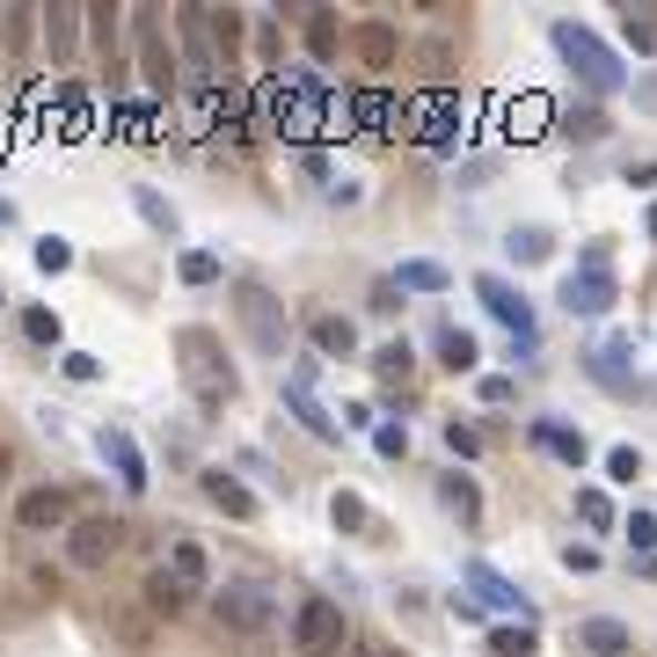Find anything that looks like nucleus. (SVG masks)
I'll use <instances>...</instances> for the list:
<instances>
[{
	"mask_svg": "<svg viewBox=\"0 0 657 657\" xmlns=\"http://www.w3.org/2000/svg\"><path fill=\"white\" fill-rule=\"evenodd\" d=\"M132 205L146 212V226H175V212L161 205V191H146V183H139V191H132Z\"/></svg>",
	"mask_w": 657,
	"mask_h": 657,
	"instance_id": "42",
	"label": "nucleus"
},
{
	"mask_svg": "<svg viewBox=\"0 0 657 657\" xmlns=\"http://www.w3.org/2000/svg\"><path fill=\"white\" fill-rule=\"evenodd\" d=\"M395 285H402V293H446L453 271H446V263H432V256H410V263H395Z\"/></svg>",
	"mask_w": 657,
	"mask_h": 657,
	"instance_id": "22",
	"label": "nucleus"
},
{
	"mask_svg": "<svg viewBox=\"0 0 657 657\" xmlns=\"http://www.w3.org/2000/svg\"><path fill=\"white\" fill-rule=\"evenodd\" d=\"M373 446H381L387 461H402V453H410V432H402V424H381V432H373Z\"/></svg>",
	"mask_w": 657,
	"mask_h": 657,
	"instance_id": "46",
	"label": "nucleus"
},
{
	"mask_svg": "<svg viewBox=\"0 0 657 657\" xmlns=\"http://www.w3.org/2000/svg\"><path fill=\"white\" fill-rule=\"evenodd\" d=\"M621 37L628 52H657V8H621Z\"/></svg>",
	"mask_w": 657,
	"mask_h": 657,
	"instance_id": "30",
	"label": "nucleus"
},
{
	"mask_svg": "<svg viewBox=\"0 0 657 657\" xmlns=\"http://www.w3.org/2000/svg\"><path fill=\"white\" fill-rule=\"evenodd\" d=\"M446 446L461 453V461H475V453H483V432H475V424H446Z\"/></svg>",
	"mask_w": 657,
	"mask_h": 657,
	"instance_id": "44",
	"label": "nucleus"
},
{
	"mask_svg": "<svg viewBox=\"0 0 657 657\" xmlns=\"http://www.w3.org/2000/svg\"><path fill=\"white\" fill-rule=\"evenodd\" d=\"M103 461L118 467V483H124V497H139L146 489V461H139V446L124 432H103Z\"/></svg>",
	"mask_w": 657,
	"mask_h": 657,
	"instance_id": "18",
	"label": "nucleus"
},
{
	"mask_svg": "<svg viewBox=\"0 0 657 657\" xmlns=\"http://www.w3.org/2000/svg\"><path fill=\"white\" fill-rule=\"evenodd\" d=\"M585 650H592V657H621V650H628V628L599 614V621H585Z\"/></svg>",
	"mask_w": 657,
	"mask_h": 657,
	"instance_id": "32",
	"label": "nucleus"
},
{
	"mask_svg": "<svg viewBox=\"0 0 657 657\" xmlns=\"http://www.w3.org/2000/svg\"><path fill=\"white\" fill-rule=\"evenodd\" d=\"M438 358H446L453 373H475V358H483V351H475V336H467V328H438Z\"/></svg>",
	"mask_w": 657,
	"mask_h": 657,
	"instance_id": "31",
	"label": "nucleus"
},
{
	"mask_svg": "<svg viewBox=\"0 0 657 657\" xmlns=\"http://www.w3.org/2000/svg\"><path fill=\"white\" fill-rule=\"evenodd\" d=\"M548 37H555V59H563V67H570L577 81L592 88V95H614V88H628V67L606 52V44L585 30V22H555Z\"/></svg>",
	"mask_w": 657,
	"mask_h": 657,
	"instance_id": "2",
	"label": "nucleus"
},
{
	"mask_svg": "<svg viewBox=\"0 0 657 657\" xmlns=\"http://www.w3.org/2000/svg\"><path fill=\"white\" fill-rule=\"evenodd\" d=\"M212 614H220L234 636H263L271 614H277V599H271V585H220L212 592Z\"/></svg>",
	"mask_w": 657,
	"mask_h": 657,
	"instance_id": "8",
	"label": "nucleus"
},
{
	"mask_svg": "<svg viewBox=\"0 0 657 657\" xmlns=\"http://www.w3.org/2000/svg\"><path fill=\"white\" fill-rule=\"evenodd\" d=\"M358 59H365L373 73H387V67L402 59V37L387 30V22H358Z\"/></svg>",
	"mask_w": 657,
	"mask_h": 657,
	"instance_id": "20",
	"label": "nucleus"
},
{
	"mask_svg": "<svg viewBox=\"0 0 657 657\" xmlns=\"http://www.w3.org/2000/svg\"><path fill=\"white\" fill-rule=\"evenodd\" d=\"M438 497H446L453 519H483V489H475V475H438Z\"/></svg>",
	"mask_w": 657,
	"mask_h": 657,
	"instance_id": "23",
	"label": "nucleus"
},
{
	"mask_svg": "<svg viewBox=\"0 0 657 657\" xmlns=\"http://www.w3.org/2000/svg\"><path fill=\"white\" fill-rule=\"evenodd\" d=\"M81 512H73V497L59 483H37V489H22L16 497V526L22 534H52V526H73Z\"/></svg>",
	"mask_w": 657,
	"mask_h": 657,
	"instance_id": "11",
	"label": "nucleus"
},
{
	"mask_svg": "<svg viewBox=\"0 0 657 657\" xmlns=\"http://www.w3.org/2000/svg\"><path fill=\"white\" fill-rule=\"evenodd\" d=\"M73 263V249L59 242V234H44V242H37V271H67Z\"/></svg>",
	"mask_w": 657,
	"mask_h": 657,
	"instance_id": "43",
	"label": "nucleus"
},
{
	"mask_svg": "<svg viewBox=\"0 0 657 657\" xmlns=\"http://www.w3.org/2000/svg\"><path fill=\"white\" fill-rule=\"evenodd\" d=\"M373 373H381L387 387H402V381H410V344H381V351H373Z\"/></svg>",
	"mask_w": 657,
	"mask_h": 657,
	"instance_id": "34",
	"label": "nucleus"
},
{
	"mask_svg": "<svg viewBox=\"0 0 657 657\" xmlns=\"http://www.w3.org/2000/svg\"><path fill=\"white\" fill-rule=\"evenodd\" d=\"M643 110H657V73H650V81H643Z\"/></svg>",
	"mask_w": 657,
	"mask_h": 657,
	"instance_id": "51",
	"label": "nucleus"
},
{
	"mask_svg": "<svg viewBox=\"0 0 657 657\" xmlns=\"http://www.w3.org/2000/svg\"><path fill=\"white\" fill-rule=\"evenodd\" d=\"M548 118H555L548 95H519V103H504V139H519V146H526V139L548 132Z\"/></svg>",
	"mask_w": 657,
	"mask_h": 657,
	"instance_id": "17",
	"label": "nucleus"
},
{
	"mask_svg": "<svg viewBox=\"0 0 657 657\" xmlns=\"http://www.w3.org/2000/svg\"><path fill=\"white\" fill-rule=\"evenodd\" d=\"M175 271H183V285H212V277H220V256H212V249H183Z\"/></svg>",
	"mask_w": 657,
	"mask_h": 657,
	"instance_id": "35",
	"label": "nucleus"
},
{
	"mask_svg": "<svg viewBox=\"0 0 657 657\" xmlns=\"http://www.w3.org/2000/svg\"><path fill=\"white\" fill-rule=\"evenodd\" d=\"M175 358H183V373H191L198 402H226L234 395V365H226V344L212 336V328H175Z\"/></svg>",
	"mask_w": 657,
	"mask_h": 657,
	"instance_id": "4",
	"label": "nucleus"
},
{
	"mask_svg": "<svg viewBox=\"0 0 657 657\" xmlns=\"http://www.w3.org/2000/svg\"><path fill=\"white\" fill-rule=\"evenodd\" d=\"M344 657H387V650H373V643H344Z\"/></svg>",
	"mask_w": 657,
	"mask_h": 657,
	"instance_id": "50",
	"label": "nucleus"
},
{
	"mask_svg": "<svg viewBox=\"0 0 657 657\" xmlns=\"http://www.w3.org/2000/svg\"><path fill=\"white\" fill-rule=\"evenodd\" d=\"M198 483H205V497L220 504L226 519H256V497H249V489L234 483V475H220V467H205V475H198Z\"/></svg>",
	"mask_w": 657,
	"mask_h": 657,
	"instance_id": "19",
	"label": "nucleus"
},
{
	"mask_svg": "<svg viewBox=\"0 0 657 657\" xmlns=\"http://www.w3.org/2000/svg\"><path fill=\"white\" fill-rule=\"evenodd\" d=\"M146 606H154V614H183V606H191V585H175L169 570H154L146 577Z\"/></svg>",
	"mask_w": 657,
	"mask_h": 657,
	"instance_id": "29",
	"label": "nucleus"
},
{
	"mask_svg": "<svg viewBox=\"0 0 657 657\" xmlns=\"http://www.w3.org/2000/svg\"><path fill=\"white\" fill-rule=\"evenodd\" d=\"M526 438H534V446L540 453H548V461H585V453H592V438L585 432H577V424H563V416H540V424H534V432H526Z\"/></svg>",
	"mask_w": 657,
	"mask_h": 657,
	"instance_id": "14",
	"label": "nucleus"
},
{
	"mask_svg": "<svg viewBox=\"0 0 657 657\" xmlns=\"http://www.w3.org/2000/svg\"><path fill=\"white\" fill-rule=\"evenodd\" d=\"M475 300H483V307L497 314V322L512 328V336H519V351H534V307H526V300L512 293L504 277H475Z\"/></svg>",
	"mask_w": 657,
	"mask_h": 657,
	"instance_id": "12",
	"label": "nucleus"
},
{
	"mask_svg": "<svg viewBox=\"0 0 657 657\" xmlns=\"http://www.w3.org/2000/svg\"><path fill=\"white\" fill-rule=\"evenodd\" d=\"M410 132H416V146H432V154H461V139H467V103L453 95V88H432V95L410 110Z\"/></svg>",
	"mask_w": 657,
	"mask_h": 657,
	"instance_id": "5",
	"label": "nucleus"
},
{
	"mask_svg": "<svg viewBox=\"0 0 657 657\" xmlns=\"http://www.w3.org/2000/svg\"><path fill=\"white\" fill-rule=\"evenodd\" d=\"M461 577H467V592H475L483 606H497V614H526V592L512 585V577H497L483 555H467V570H461Z\"/></svg>",
	"mask_w": 657,
	"mask_h": 657,
	"instance_id": "13",
	"label": "nucleus"
},
{
	"mask_svg": "<svg viewBox=\"0 0 657 657\" xmlns=\"http://www.w3.org/2000/svg\"><path fill=\"white\" fill-rule=\"evenodd\" d=\"M328 519L344 526V534H358V526H365V504H358V489H336V497H328Z\"/></svg>",
	"mask_w": 657,
	"mask_h": 657,
	"instance_id": "36",
	"label": "nucleus"
},
{
	"mask_svg": "<svg viewBox=\"0 0 657 657\" xmlns=\"http://www.w3.org/2000/svg\"><path fill=\"white\" fill-rule=\"evenodd\" d=\"M563 314H577V322H599V314H614V300H621V285H614V271L606 263H585V271L563 277Z\"/></svg>",
	"mask_w": 657,
	"mask_h": 657,
	"instance_id": "7",
	"label": "nucleus"
},
{
	"mask_svg": "<svg viewBox=\"0 0 657 657\" xmlns=\"http://www.w3.org/2000/svg\"><path fill=\"white\" fill-rule=\"evenodd\" d=\"M22 336H30V344H59V314L52 307H22Z\"/></svg>",
	"mask_w": 657,
	"mask_h": 657,
	"instance_id": "37",
	"label": "nucleus"
},
{
	"mask_svg": "<svg viewBox=\"0 0 657 657\" xmlns=\"http://www.w3.org/2000/svg\"><path fill=\"white\" fill-rule=\"evenodd\" d=\"M577 512H585L592 534H599V526H614V497H606V489H577Z\"/></svg>",
	"mask_w": 657,
	"mask_h": 657,
	"instance_id": "38",
	"label": "nucleus"
},
{
	"mask_svg": "<svg viewBox=\"0 0 657 657\" xmlns=\"http://www.w3.org/2000/svg\"><path fill=\"white\" fill-rule=\"evenodd\" d=\"M139 67H146V88H154V95L175 88V59H169V44H161V30H139Z\"/></svg>",
	"mask_w": 657,
	"mask_h": 657,
	"instance_id": "21",
	"label": "nucleus"
},
{
	"mask_svg": "<svg viewBox=\"0 0 657 657\" xmlns=\"http://www.w3.org/2000/svg\"><path fill=\"white\" fill-rule=\"evenodd\" d=\"M650 234H657V205H650Z\"/></svg>",
	"mask_w": 657,
	"mask_h": 657,
	"instance_id": "53",
	"label": "nucleus"
},
{
	"mask_svg": "<svg viewBox=\"0 0 657 657\" xmlns=\"http://www.w3.org/2000/svg\"><path fill=\"white\" fill-rule=\"evenodd\" d=\"M263 110H271V124L293 146H314L322 139V124H336V110H328V81L314 67H271L263 73Z\"/></svg>",
	"mask_w": 657,
	"mask_h": 657,
	"instance_id": "1",
	"label": "nucleus"
},
{
	"mask_svg": "<svg viewBox=\"0 0 657 657\" xmlns=\"http://www.w3.org/2000/svg\"><path fill=\"white\" fill-rule=\"evenodd\" d=\"M483 402H512V381H504V373H483Z\"/></svg>",
	"mask_w": 657,
	"mask_h": 657,
	"instance_id": "49",
	"label": "nucleus"
},
{
	"mask_svg": "<svg viewBox=\"0 0 657 657\" xmlns=\"http://www.w3.org/2000/svg\"><path fill=\"white\" fill-rule=\"evenodd\" d=\"M234 322H242L249 351H263V358L285 351V300H277L263 277H242V285H234Z\"/></svg>",
	"mask_w": 657,
	"mask_h": 657,
	"instance_id": "3",
	"label": "nucleus"
},
{
	"mask_svg": "<svg viewBox=\"0 0 657 657\" xmlns=\"http://www.w3.org/2000/svg\"><path fill=\"white\" fill-rule=\"evenodd\" d=\"M73 22H81V8H67V0H59V8H44V37H52V59H73V44H81V30H73Z\"/></svg>",
	"mask_w": 657,
	"mask_h": 657,
	"instance_id": "24",
	"label": "nucleus"
},
{
	"mask_svg": "<svg viewBox=\"0 0 657 657\" xmlns=\"http://www.w3.org/2000/svg\"><path fill=\"white\" fill-rule=\"evenodd\" d=\"M606 475H614V483H636V475H643V453L636 446H614V453H606Z\"/></svg>",
	"mask_w": 657,
	"mask_h": 657,
	"instance_id": "40",
	"label": "nucleus"
},
{
	"mask_svg": "<svg viewBox=\"0 0 657 657\" xmlns=\"http://www.w3.org/2000/svg\"><path fill=\"white\" fill-rule=\"evenodd\" d=\"M277 395H285V410H293V416H300V424H307V432H314V438H336V416H328V410H322V402H314V387H307V373H293V381L277 387Z\"/></svg>",
	"mask_w": 657,
	"mask_h": 657,
	"instance_id": "15",
	"label": "nucleus"
},
{
	"mask_svg": "<svg viewBox=\"0 0 657 657\" xmlns=\"http://www.w3.org/2000/svg\"><path fill=\"white\" fill-rule=\"evenodd\" d=\"M416 59H424L432 73H446V67H453V44H446V37H424V44H416Z\"/></svg>",
	"mask_w": 657,
	"mask_h": 657,
	"instance_id": "45",
	"label": "nucleus"
},
{
	"mask_svg": "<svg viewBox=\"0 0 657 657\" xmlns=\"http://www.w3.org/2000/svg\"><path fill=\"white\" fill-rule=\"evenodd\" d=\"M628 548H636V555L657 548V519H650V512H628Z\"/></svg>",
	"mask_w": 657,
	"mask_h": 657,
	"instance_id": "41",
	"label": "nucleus"
},
{
	"mask_svg": "<svg viewBox=\"0 0 657 657\" xmlns=\"http://www.w3.org/2000/svg\"><path fill=\"white\" fill-rule=\"evenodd\" d=\"M336 124H351V132H387V124H395V103H387V88H358V103L336 110Z\"/></svg>",
	"mask_w": 657,
	"mask_h": 657,
	"instance_id": "16",
	"label": "nucleus"
},
{
	"mask_svg": "<svg viewBox=\"0 0 657 657\" xmlns=\"http://www.w3.org/2000/svg\"><path fill=\"white\" fill-rule=\"evenodd\" d=\"M205 30H212V44L234 59V44H242V16H234V8H205Z\"/></svg>",
	"mask_w": 657,
	"mask_h": 657,
	"instance_id": "33",
	"label": "nucleus"
},
{
	"mask_svg": "<svg viewBox=\"0 0 657 657\" xmlns=\"http://www.w3.org/2000/svg\"><path fill=\"white\" fill-rule=\"evenodd\" d=\"M314 344H322L328 358H351V351H358V328H351L344 314H314Z\"/></svg>",
	"mask_w": 657,
	"mask_h": 657,
	"instance_id": "25",
	"label": "nucleus"
},
{
	"mask_svg": "<svg viewBox=\"0 0 657 657\" xmlns=\"http://www.w3.org/2000/svg\"><path fill=\"white\" fill-rule=\"evenodd\" d=\"M0 467H8V446H0Z\"/></svg>",
	"mask_w": 657,
	"mask_h": 657,
	"instance_id": "54",
	"label": "nucleus"
},
{
	"mask_svg": "<svg viewBox=\"0 0 657 657\" xmlns=\"http://www.w3.org/2000/svg\"><path fill=\"white\" fill-rule=\"evenodd\" d=\"M293 650L300 657H344V606L336 599H307L293 614Z\"/></svg>",
	"mask_w": 657,
	"mask_h": 657,
	"instance_id": "6",
	"label": "nucleus"
},
{
	"mask_svg": "<svg viewBox=\"0 0 657 657\" xmlns=\"http://www.w3.org/2000/svg\"><path fill=\"white\" fill-rule=\"evenodd\" d=\"M585 365H592V381H599L606 395H621V402H628V395H636V402L650 395V387L636 381V344H628V336H606V344H592Z\"/></svg>",
	"mask_w": 657,
	"mask_h": 657,
	"instance_id": "10",
	"label": "nucleus"
},
{
	"mask_svg": "<svg viewBox=\"0 0 657 657\" xmlns=\"http://www.w3.org/2000/svg\"><path fill=\"white\" fill-rule=\"evenodd\" d=\"M8 220H16V205H0V226H8Z\"/></svg>",
	"mask_w": 657,
	"mask_h": 657,
	"instance_id": "52",
	"label": "nucleus"
},
{
	"mask_svg": "<svg viewBox=\"0 0 657 657\" xmlns=\"http://www.w3.org/2000/svg\"><path fill=\"white\" fill-rule=\"evenodd\" d=\"M489 650H497V657H526V650H534V628H489Z\"/></svg>",
	"mask_w": 657,
	"mask_h": 657,
	"instance_id": "39",
	"label": "nucleus"
},
{
	"mask_svg": "<svg viewBox=\"0 0 657 657\" xmlns=\"http://www.w3.org/2000/svg\"><path fill=\"white\" fill-rule=\"evenodd\" d=\"M336 44H344V37H336V16H328V8H307V59H336Z\"/></svg>",
	"mask_w": 657,
	"mask_h": 657,
	"instance_id": "27",
	"label": "nucleus"
},
{
	"mask_svg": "<svg viewBox=\"0 0 657 657\" xmlns=\"http://www.w3.org/2000/svg\"><path fill=\"white\" fill-rule=\"evenodd\" d=\"M67 381H103V365H95V358H88V351H67Z\"/></svg>",
	"mask_w": 657,
	"mask_h": 657,
	"instance_id": "47",
	"label": "nucleus"
},
{
	"mask_svg": "<svg viewBox=\"0 0 657 657\" xmlns=\"http://www.w3.org/2000/svg\"><path fill=\"white\" fill-rule=\"evenodd\" d=\"M563 563H570V570H599V548H592V540H577V548L563 555Z\"/></svg>",
	"mask_w": 657,
	"mask_h": 657,
	"instance_id": "48",
	"label": "nucleus"
},
{
	"mask_svg": "<svg viewBox=\"0 0 657 657\" xmlns=\"http://www.w3.org/2000/svg\"><path fill=\"white\" fill-rule=\"evenodd\" d=\"M118 548H124V519H110V512H81V519L67 526V555L81 570H103Z\"/></svg>",
	"mask_w": 657,
	"mask_h": 657,
	"instance_id": "9",
	"label": "nucleus"
},
{
	"mask_svg": "<svg viewBox=\"0 0 657 657\" xmlns=\"http://www.w3.org/2000/svg\"><path fill=\"white\" fill-rule=\"evenodd\" d=\"M504 249H512V263H540V256H555V234L548 226H512Z\"/></svg>",
	"mask_w": 657,
	"mask_h": 657,
	"instance_id": "26",
	"label": "nucleus"
},
{
	"mask_svg": "<svg viewBox=\"0 0 657 657\" xmlns=\"http://www.w3.org/2000/svg\"><path fill=\"white\" fill-rule=\"evenodd\" d=\"M169 577H175V585H205V548H198V540H175V548H169Z\"/></svg>",
	"mask_w": 657,
	"mask_h": 657,
	"instance_id": "28",
	"label": "nucleus"
}]
</instances>
